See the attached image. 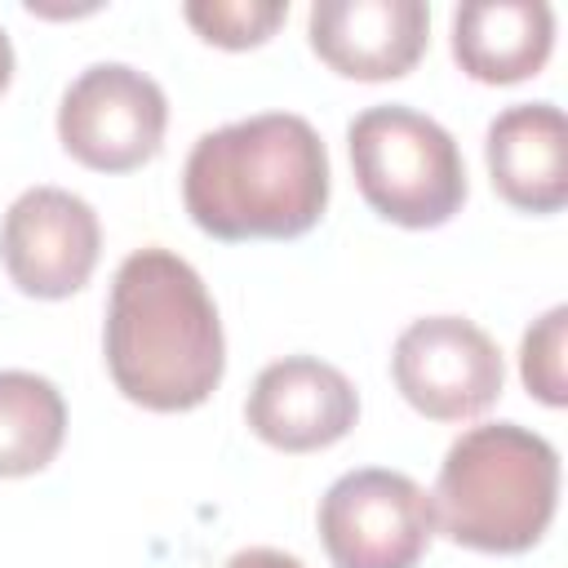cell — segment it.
Here are the masks:
<instances>
[{"instance_id":"6da1fadb","label":"cell","mask_w":568,"mask_h":568,"mask_svg":"<svg viewBox=\"0 0 568 568\" xmlns=\"http://www.w3.org/2000/svg\"><path fill=\"white\" fill-rule=\"evenodd\" d=\"M102 351L124 399L151 413L200 408L226 368V337L200 271L169 248L120 262L106 297Z\"/></svg>"},{"instance_id":"7a4b0ae2","label":"cell","mask_w":568,"mask_h":568,"mask_svg":"<svg viewBox=\"0 0 568 568\" xmlns=\"http://www.w3.org/2000/svg\"><path fill=\"white\" fill-rule=\"evenodd\" d=\"M182 204L204 235L226 244L297 240L328 209V151L293 111L231 120L191 146Z\"/></svg>"},{"instance_id":"3957f363","label":"cell","mask_w":568,"mask_h":568,"mask_svg":"<svg viewBox=\"0 0 568 568\" xmlns=\"http://www.w3.org/2000/svg\"><path fill=\"white\" fill-rule=\"evenodd\" d=\"M559 506V453L519 422H488L444 453L430 515L444 537L484 555L532 550Z\"/></svg>"},{"instance_id":"277c9868","label":"cell","mask_w":568,"mask_h":568,"mask_svg":"<svg viewBox=\"0 0 568 568\" xmlns=\"http://www.w3.org/2000/svg\"><path fill=\"white\" fill-rule=\"evenodd\" d=\"M346 146L364 204L395 226H444L466 200V164L453 133L404 102L359 111Z\"/></svg>"},{"instance_id":"5b68a950","label":"cell","mask_w":568,"mask_h":568,"mask_svg":"<svg viewBox=\"0 0 568 568\" xmlns=\"http://www.w3.org/2000/svg\"><path fill=\"white\" fill-rule=\"evenodd\" d=\"M430 537V493L404 470H346L320 497V541L333 568H417Z\"/></svg>"},{"instance_id":"8992f818","label":"cell","mask_w":568,"mask_h":568,"mask_svg":"<svg viewBox=\"0 0 568 568\" xmlns=\"http://www.w3.org/2000/svg\"><path fill=\"white\" fill-rule=\"evenodd\" d=\"M169 129L164 89L129 62L84 67L58 106V138L71 160L98 173L142 169Z\"/></svg>"},{"instance_id":"52a82bcc","label":"cell","mask_w":568,"mask_h":568,"mask_svg":"<svg viewBox=\"0 0 568 568\" xmlns=\"http://www.w3.org/2000/svg\"><path fill=\"white\" fill-rule=\"evenodd\" d=\"M399 395L430 422L479 417L501 395V351L466 315L413 320L390 351Z\"/></svg>"},{"instance_id":"ba28073f","label":"cell","mask_w":568,"mask_h":568,"mask_svg":"<svg viewBox=\"0 0 568 568\" xmlns=\"http://www.w3.org/2000/svg\"><path fill=\"white\" fill-rule=\"evenodd\" d=\"M102 253V226L84 195L62 186L22 191L0 222V257L27 297H71L89 284Z\"/></svg>"},{"instance_id":"9c48e42d","label":"cell","mask_w":568,"mask_h":568,"mask_svg":"<svg viewBox=\"0 0 568 568\" xmlns=\"http://www.w3.org/2000/svg\"><path fill=\"white\" fill-rule=\"evenodd\" d=\"M244 417L262 444L280 453H315L355 426L359 395L342 368L315 355H284L257 373Z\"/></svg>"},{"instance_id":"30bf717a","label":"cell","mask_w":568,"mask_h":568,"mask_svg":"<svg viewBox=\"0 0 568 568\" xmlns=\"http://www.w3.org/2000/svg\"><path fill=\"white\" fill-rule=\"evenodd\" d=\"M311 49L351 80H395L417 67L430 40L422 0H315Z\"/></svg>"},{"instance_id":"8fae6325","label":"cell","mask_w":568,"mask_h":568,"mask_svg":"<svg viewBox=\"0 0 568 568\" xmlns=\"http://www.w3.org/2000/svg\"><path fill=\"white\" fill-rule=\"evenodd\" d=\"M484 160L506 204L524 213H559L568 204V124L555 102H515L497 111Z\"/></svg>"},{"instance_id":"7c38bea8","label":"cell","mask_w":568,"mask_h":568,"mask_svg":"<svg viewBox=\"0 0 568 568\" xmlns=\"http://www.w3.org/2000/svg\"><path fill=\"white\" fill-rule=\"evenodd\" d=\"M555 13L546 0H470L453 9V58L479 84H515L546 67Z\"/></svg>"},{"instance_id":"4fadbf2b","label":"cell","mask_w":568,"mask_h":568,"mask_svg":"<svg viewBox=\"0 0 568 568\" xmlns=\"http://www.w3.org/2000/svg\"><path fill=\"white\" fill-rule=\"evenodd\" d=\"M67 435L62 390L27 368H0V479L44 470Z\"/></svg>"},{"instance_id":"5bb4252c","label":"cell","mask_w":568,"mask_h":568,"mask_svg":"<svg viewBox=\"0 0 568 568\" xmlns=\"http://www.w3.org/2000/svg\"><path fill=\"white\" fill-rule=\"evenodd\" d=\"M182 13L209 44L248 49V44H262L288 18V4L284 0H191Z\"/></svg>"},{"instance_id":"9a60e30c","label":"cell","mask_w":568,"mask_h":568,"mask_svg":"<svg viewBox=\"0 0 568 568\" xmlns=\"http://www.w3.org/2000/svg\"><path fill=\"white\" fill-rule=\"evenodd\" d=\"M564 328H568V306H550L519 346V377L528 395H537L550 408L568 404V377H564Z\"/></svg>"},{"instance_id":"2e32d148","label":"cell","mask_w":568,"mask_h":568,"mask_svg":"<svg viewBox=\"0 0 568 568\" xmlns=\"http://www.w3.org/2000/svg\"><path fill=\"white\" fill-rule=\"evenodd\" d=\"M226 568H306V564H302L297 555L275 550V546H248V550L231 555V559H226Z\"/></svg>"},{"instance_id":"e0dca14e","label":"cell","mask_w":568,"mask_h":568,"mask_svg":"<svg viewBox=\"0 0 568 568\" xmlns=\"http://www.w3.org/2000/svg\"><path fill=\"white\" fill-rule=\"evenodd\" d=\"M9 75H13V44H9V31L0 27V93H4Z\"/></svg>"}]
</instances>
